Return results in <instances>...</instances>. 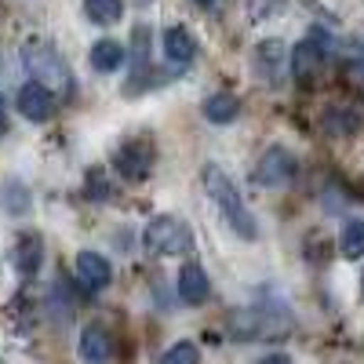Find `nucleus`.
Wrapping results in <instances>:
<instances>
[{
  "instance_id": "obj_1",
  "label": "nucleus",
  "mask_w": 364,
  "mask_h": 364,
  "mask_svg": "<svg viewBox=\"0 0 364 364\" xmlns=\"http://www.w3.org/2000/svg\"><path fill=\"white\" fill-rule=\"evenodd\" d=\"M200 182H204V193L215 200V208L223 211V219L226 226L237 233V237H245V240H255L259 237V226H255V215L248 211L245 197L237 193L233 186V178L219 168V164H204L200 168Z\"/></svg>"
},
{
  "instance_id": "obj_2",
  "label": "nucleus",
  "mask_w": 364,
  "mask_h": 364,
  "mask_svg": "<svg viewBox=\"0 0 364 364\" xmlns=\"http://www.w3.org/2000/svg\"><path fill=\"white\" fill-rule=\"evenodd\" d=\"M22 66L26 73L48 84L51 91H73V77H70V66L63 63V55H58L48 41H26L22 44Z\"/></svg>"
},
{
  "instance_id": "obj_3",
  "label": "nucleus",
  "mask_w": 364,
  "mask_h": 364,
  "mask_svg": "<svg viewBox=\"0 0 364 364\" xmlns=\"http://www.w3.org/2000/svg\"><path fill=\"white\" fill-rule=\"evenodd\" d=\"M142 245H146V252H154V255H190L193 252V233H190L186 223L175 219V215H157V219L146 223Z\"/></svg>"
},
{
  "instance_id": "obj_4",
  "label": "nucleus",
  "mask_w": 364,
  "mask_h": 364,
  "mask_svg": "<svg viewBox=\"0 0 364 364\" xmlns=\"http://www.w3.org/2000/svg\"><path fill=\"white\" fill-rule=\"evenodd\" d=\"M154 161H157L154 142L149 139H132V142H124L117 149L113 168L124 178H132V182H142V178H149V171H154Z\"/></svg>"
},
{
  "instance_id": "obj_5",
  "label": "nucleus",
  "mask_w": 364,
  "mask_h": 364,
  "mask_svg": "<svg viewBox=\"0 0 364 364\" xmlns=\"http://www.w3.org/2000/svg\"><path fill=\"white\" fill-rule=\"evenodd\" d=\"M299 171V161L288 154L284 146H269L266 154L259 157L255 164V182L259 186H284V182H291Z\"/></svg>"
},
{
  "instance_id": "obj_6",
  "label": "nucleus",
  "mask_w": 364,
  "mask_h": 364,
  "mask_svg": "<svg viewBox=\"0 0 364 364\" xmlns=\"http://www.w3.org/2000/svg\"><path fill=\"white\" fill-rule=\"evenodd\" d=\"M18 113L26 117V120H33V124H44V120H51L55 117V106H58V99H55V91L48 87V84H41V80H26L22 87H18Z\"/></svg>"
},
{
  "instance_id": "obj_7",
  "label": "nucleus",
  "mask_w": 364,
  "mask_h": 364,
  "mask_svg": "<svg viewBox=\"0 0 364 364\" xmlns=\"http://www.w3.org/2000/svg\"><path fill=\"white\" fill-rule=\"evenodd\" d=\"M252 66H255V77H259V80L281 84L284 66H288V48H284L281 41H262V44H255Z\"/></svg>"
},
{
  "instance_id": "obj_8",
  "label": "nucleus",
  "mask_w": 364,
  "mask_h": 364,
  "mask_svg": "<svg viewBox=\"0 0 364 364\" xmlns=\"http://www.w3.org/2000/svg\"><path fill=\"white\" fill-rule=\"evenodd\" d=\"M77 281L84 291H102L113 281V266L99 252H80L77 255Z\"/></svg>"
},
{
  "instance_id": "obj_9",
  "label": "nucleus",
  "mask_w": 364,
  "mask_h": 364,
  "mask_svg": "<svg viewBox=\"0 0 364 364\" xmlns=\"http://www.w3.org/2000/svg\"><path fill=\"white\" fill-rule=\"evenodd\" d=\"M175 288H178V299L190 302V306H200V302H208V295H211V281H208L204 266H197V262H186L178 269Z\"/></svg>"
},
{
  "instance_id": "obj_10",
  "label": "nucleus",
  "mask_w": 364,
  "mask_h": 364,
  "mask_svg": "<svg viewBox=\"0 0 364 364\" xmlns=\"http://www.w3.org/2000/svg\"><path fill=\"white\" fill-rule=\"evenodd\" d=\"M324 63H328V51L317 48V37H310V41H302V44L295 48V55H291V73H295V80L310 84V80L324 70Z\"/></svg>"
},
{
  "instance_id": "obj_11",
  "label": "nucleus",
  "mask_w": 364,
  "mask_h": 364,
  "mask_svg": "<svg viewBox=\"0 0 364 364\" xmlns=\"http://www.w3.org/2000/svg\"><path fill=\"white\" fill-rule=\"evenodd\" d=\"M164 55L171 66H190L197 58V37L186 26H168L164 29Z\"/></svg>"
},
{
  "instance_id": "obj_12",
  "label": "nucleus",
  "mask_w": 364,
  "mask_h": 364,
  "mask_svg": "<svg viewBox=\"0 0 364 364\" xmlns=\"http://www.w3.org/2000/svg\"><path fill=\"white\" fill-rule=\"evenodd\" d=\"M41 262H44V240L37 233H22L18 245H15V269L18 277H37L41 273Z\"/></svg>"
},
{
  "instance_id": "obj_13",
  "label": "nucleus",
  "mask_w": 364,
  "mask_h": 364,
  "mask_svg": "<svg viewBox=\"0 0 364 364\" xmlns=\"http://www.w3.org/2000/svg\"><path fill=\"white\" fill-rule=\"evenodd\" d=\"M80 360H109L113 357V336L106 324H87L80 331V346H77Z\"/></svg>"
},
{
  "instance_id": "obj_14",
  "label": "nucleus",
  "mask_w": 364,
  "mask_h": 364,
  "mask_svg": "<svg viewBox=\"0 0 364 364\" xmlns=\"http://www.w3.org/2000/svg\"><path fill=\"white\" fill-rule=\"evenodd\" d=\"M124 58H128V48L120 41L91 44V70H99V73H117L120 66H124Z\"/></svg>"
},
{
  "instance_id": "obj_15",
  "label": "nucleus",
  "mask_w": 364,
  "mask_h": 364,
  "mask_svg": "<svg viewBox=\"0 0 364 364\" xmlns=\"http://www.w3.org/2000/svg\"><path fill=\"white\" fill-rule=\"evenodd\" d=\"M204 117L211 120V124H233L237 113H240V102L237 95H230V91H215V95H208L204 99Z\"/></svg>"
},
{
  "instance_id": "obj_16",
  "label": "nucleus",
  "mask_w": 364,
  "mask_h": 364,
  "mask_svg": "<svg viewBox=\"0 0 364 364\" xmlns=\"http://www.w3.org/2000/svg\"><path fill=\"white\" fill-rule=\"evenodd\" d=\"M339 252L343 259H364V223L360 219H346L343 233H339Z\"/></svg>"
},
{
  "instance_id": "obj_17",
  "label": "nucleus",
  "mask_w": 364,
  "mask_h": 364,
  "mask_svg": "<svg viewBox=\"0 0 364 364\" xmlns=\"http://www.w3.org/2000/svg\"><path fill=\"white\" fill-rule=\"evenodd\" d=\"M84 15L95 26H113L124 15V0H84Z\"/></svg>"
},
{
  "instance_id": "obj_18",
  "label": "nucleus",
  "mask_w": 364,
  "mask_h": 364,
  "mask_svg": "<svg viewBox=\"0 0 364 364\" xmlns=\"http://www.w3.org/2000/svg\"><path fill=\"white\" fill-rule=\"evenodd\" d=\"M161 360H164V364H197V360H200V350H197L193 343H175L171 350H164Z\"/></svg>"
},
{
  "instance_id": "obj_19",
  "label": "nucleus",
  "mask_w": 364,
  "mask_h": 364,
  "mask_svg": "<svg viewBox=\"0 0 364 364\" xmlns=\"http://www.w3.org/2000/svg\"><path fill=\"white\" fill-rule=\"evenodd\" d=\"M0 204H4L8 211H15V215H22V211L29 208V197H26V190L18 186V182H11V186H8V193L0 197Z\"/></svg>"
},
{
  "instance_id": "obj_20",
  "label": "nucleus",
  "mask_w": 364,
  "mask_h": 364,
  "mask_svg": "<svg viewBox=\"0 0 364 364\" xmlns=\"http://www.w3.org/2000/svg\"><path fill=\"white\" fill-rule=\"evenodd\" d=\"M95 197V200H106L109 197V186H106V178L99 175V171H91L87 175V200Z\"/></svg>"
},
{
  "instance_id": "obj_21",
  "label": "nucleus",
  "mask_w": 364,
  "mask_h": 364,
  "mask_svg": "<svg viewBox=\"0 0 364 364\" xmlns=\"http://www.w3.org/2000/svg\"><path fill=\"white\" fill-rule=\"evenodd\" d=\"M346 77H350V87L357 91V95L364 99V63H357V66H350L346 70Z\"/></svg>"
},
{
  "instance_id": "obj_22",
  "label": "nucleus",
  "mask_w": 364,
  "mask_h": 364,
  "mask_svg": "<svg viewBox=\"0 0 364 364\" xmlns=\"http://www.w3.org/2000/svg\"><path fill=\"white\" fill-rule=\"evenodd\" d=\"M4 132H8V99L0 95V135H4Z\"/></svg>"
},
{
  "instance_id": "obj_23",
  "label": "nucleus",
  "mask_w": 364,
  "mask_h": 364,
  "mask_svg": "<svg viewBox=\"0 0 364 364\" xmlns=\"http://www.w3.org/2000/svg\"><path fill=\"white\" fill-rule=\"evenodd\" d=\"M197 8H204V11H219V8H223V0H197Z\"/></svg>"
},
{
  "instance_id": "obj_24",
  "label": "nucleus",
  "mask_w": 364,
  "mask_h": 364,
  "mask_svg": "<svg viewBox=\"0 0 364 364\" xmlns=\"http://www.w3.org/2000/svg\"><path fill=\"white\" fill-rule=\"evenodd\" d=\"M360 284H364V277H360Z\"/></svg>"
}]
</instances>
